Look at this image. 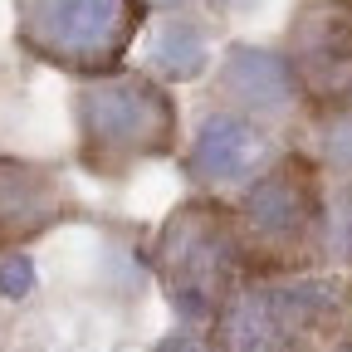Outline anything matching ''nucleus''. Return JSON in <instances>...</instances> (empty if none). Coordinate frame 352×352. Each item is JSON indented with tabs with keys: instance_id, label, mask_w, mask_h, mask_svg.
<instances>
[{
	"instance_id": "obj_1",
	"label": "nucleus",
	"mask_w": 352,
	"mask_h": 352,
	"mask_svg": "<svg viewBox=\"0 0 352 352\" xmlns=\"http://www.w3.org/2000/svg\"><path fill=\"white\" fill-rule=\"evenodd\" d=\"M182 152V103L147 69H118L74 88V157L94 182H127L132 171Z\"/></svg>"
},
{
	"instance_id": "obj_2",
	"label": "nucleus",
	"mask_w": 352,
	"mask_h": 352,
	"mask_svg": "<svg viewBox=\"0 0 352 352\" xmlns=\"http://www.w3.org/2000/svg\"><path fill=\"white\" fill-rule=\"evenodd\" d=\"M230 220L250 279L328 270V171L308 147H289L240 196H230Z\"/></svg>"
},
{
	"instance_id": "obj_3",
	"label": "nucleus",
	"mask_w": 352,
	"mask_h": 352,
	"mask_svg": "<svg viewBox=\"0 0 352 352\" xmlns=\"http://www.w3.org/2000/svg\"><path fill=\"white\" fill-rule=\"evenodd\" d=\"M342 318V284L318 274L245 279L206 323L210 352H323Z\"/></svg>"
},
{
	"instance_id": "obj_4",
	"label": "nucleus",
	"mask_w": 352,
	"mask_h": 352,
	"mask_svg": "<svg viewBox=\"0 0 352 352\" xmlns=\"http://www.w3.org/2000/svg\"><path fill=\"white\" fill-rule=\"evenodd\" d=\"M152 274L186 323H210L215 308L250 279L230 201L186 196L176 206L152 235Z\"/></svg>"
},
{
	"instance_id": "obj_5",
	"label": "nucleus",
	"mask_w": 352,
	"mask_h": 352,
	"mask_svg": "<svg viewBox=\"0 0 352 352\" xmlns=\"http://www.w3.org/2000/svg\"><path fill=\"white\" fill-rule=\"evenodd\" d=\"M147 20V0H15L20 50L78 83L127 69Z\"/></svg>"
},
{
	"instance_id": "obj_6",
	"label": "nucleus",
	"mask_w": 352,
	"mask_h": 352,
	"mask_svg": "<svg viewBox=\"0 0 352 352\" xmlns=\"http://www.w3.org/2000/svg\"><path fill=\"white\" fill-rule=\"evenodd\" d=\"M294 142L279 127L259 122L240 108L226 103H206L191 122V132L182 138V152H176V166H182L191 196H220L230 201L240 196L259 171H270Z\"/></svg>"
},
{
	"instance_id": "obj_7",
	"label": "nucleus",
	"mask_w": 352,
	"mask_h": 352,
	"mask_svg": "<svg viewBox=\"0 0 352 352\" xmlns=\"http://www.w3.org/2000/svg\"><path fill=\"white\" fill-rule=\"evenodd\" d=\"M279 54L298 88L303 118L352 103V0H303Z\"/></svg>"
},
{
	"instance_id": "obj_8",
	"label": "nucleus",
	"mask_w": 352,
	"mask_h": 352,
	"mask_svg": "<svg viewBox=\"0 0 352 352\" xmlns=\"http://www.w3.org/2000/svg\"><path fill=\"white\" fill-rule=\"evenodd\" d=\"M78 215V196L54 162L0 152V250H25Z\"/></svg>"
},
{
	"instance_id": "obj_9",
	"label": "nucleus",
	"mask_w": 352,
	"mask_h": 352,
	"mask_svg": "<svg viewBox=\"0 0 352 352\" xmlns=\"http://www.w3.org/2000/svg\"><path fill=\"white\" fill-rule=\"evenodd\" d=\"M215 103L240 108L270 127H289L303 118L298 88L289 78V64L279 50H259V44H230L226 59L215 64Z\"/></svg>"
},
{
	"instance_id": "obj_10",
	"label": "nucleus",
	"mask_w": 352,
	"mask_h": 352,
	"mask_svg": "<svg viewBox=\"0 0 352 352\" xmlns=\"http://www.w3.org/2000/svg\"><path fill=\"white\" fill-rule=\"evenodd\" d=\"M210 64V34L191 15H166L152 30V50H147V74L162 83H182L196 78Z\"/></svg>"
},
{
	"instance_id": "obj_11",
	"label": "nucleus",
	"mask_w": 352,
	"mask_h": 352,
	"mask_svg": "<svg viewBox=\"0 0 352 352\" xmlns=\"http://www.w3.org/2000/svg\"><path fill=\"white\" fill-rule=\"evenodd\" d=\"M303 122H308V142H298V147L318 157L328 182H352V103L328 108L318 118H303Z\"/></svg>"
},
{
	"instance_id": "obj_12",
	"label": "nucleus",
	"mask_w": 352,
	"mask_h": 352,
	"mask_svg": "<svg viewBox=\"0 0 352 352\" xmlns=\"http://www.w3.org/2000/svg\"><path fill=\"white\" fill-rule=\"evenodd\" d=\"M323 264L352 274V182H328V250Z\"/></svg>"
},
{
	"instance_id": "obj_13",
	"label": "nucleus",
	"mask_w": 352,
	"mask_h": 352,
	"mask_svg": "<svg viewBox=\"0 0 352 352\" xmlns=\"http://www.w3.org/2000/svg\"><path fill=\"white\" fill-rule=\"evenodd\" d=\"M323 352H352V342H328Z\"/></svg>"
}]
</instances>
